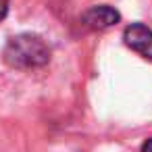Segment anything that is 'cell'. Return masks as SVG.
Masks as SVG:
<instances>
[{
	"label": "cell",
	"instance_id": "cell-5",
	"mask_svg": "<svg viewBox=\"0 0 152 152\" xmlns=\"http://www.w3.org/2000/svg\"><path fill=\"white\" fill-rule=\"evenodd\" d=\"M142 152H152V137H150V140L142 146Z\"/></svg>",
	"mask_w": 152,
	"mask_h": 152
},
{
	"label": "cell",
	"instance_id": "cell-1",
	"mask_svg": "<svg viewBox=\"0 0 152 152\" xmlns=\"http://www.w3.org/2000/svg\"><path fill=\"white\" fill-rule=\"evenodd\" d=\"M2 56L4 63L13 69H38L50 61V48L42 38L21 34L7 42Z\"/></svg>",
	"mask_w": 152,
	"mask_h": 152
},
{
	"label": "cell",
	"instance_id": "cell-2",
	"mask_svg": "<svg viewBox=\"0 0 152 152\" xmlns=\"http://www.w3.org/2000/svg\"><path fill=\"white\" fill-rule=\"evenodd\" d=\"M123 40L131 50H135L144 58L152 61V29H148L142 23H133L125 29Z\"/></svg>",
	"mask_w": 152,
	"mask_h": 152
},
{
	"label": "cell",
	"instance_id": "cell-3",
	"mask_svg": "<svg viewBox=\"0 0 152 152\" xmlns=\"http://www.w3.org/2000/svg\"><path fill=\"white\" fill-rule=\"evenodd\" d=\"M119 19H121V15L113 7H106V4L92 7L81 17L83 25L90 27V29H106V27H113L115 23H119Z\"/></svg>",
	"mask_w": 152,
	"mask_h": 152
},
{
	"label": "cell",
	"instance_id": "cell-4",
	"mask_svg": "<svg viewBox=\"0 0 152 152\" xmlns=\"http://www.w3.org/2000/svg\"><path fill=\"white\" fill-rule=\"evenodd\" d=\"M7 11H9V0H0V21L7 17Z\"/></svg>",
	"mask_w": 152,
	"mask_h": 152
}]
</instances>
